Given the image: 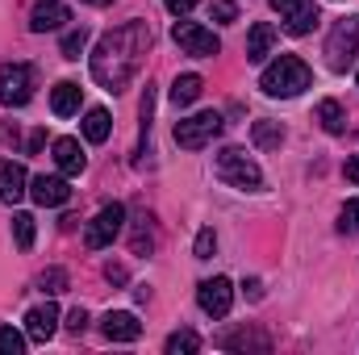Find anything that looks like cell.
Here are the masks:
<instances>
[{
	"instance_id": "4fadbf2b",
	"label": "cell",
	"mask_w": 359,
	"mask_h": 355,
	"mask_svg": "<svg viewBox=\"0 0 359 355\" xmlns=\"http://www.w3.org/2000/svg\"><path fill=\"white\" fill-rule=\"evenodd\" d=\"M25 192H29V176H25V168L13 163V159H0V201H4V205H17Z\"/></svg>"
},
{
	"instance_id": "8d00e7d4",
	"label": "cell",
	"mask_w": 359,
	"mask_h": 355,
	"mask_svg": "<svg viewBox=\"0 0 359 355\" xmlns=\"http://www.w3.org/2000/svg\"><path fill=\"white\" fill-rule=\"evenodd\" d=\"M104 276H109V280H126V267H117V264H109V267H104Z\"/></svg>"
},
{
	"instance_id": "d6a6232c",
	"label": "cell",
	"mask_w": 359,
	"mask_h": 355,
	"mask_svg": "<svg viewBox=\"0 0 359 355\" xmlns=\"http://www.w3.org/2000/svg\"><path fill=\"white\" fill-rule=\"evenodd\" d=\"M163 4H168L176 17H184V13H192V8H196V0H163Z\"/></svg>"
},
{
	"instance_id": "2e32d148",
	"label": "cell",
	"mask_w": 359,
	"mask_h": 355,
	"mask_svg": "<svg viewBox=\"0 0 359 355\" xmlns=\"http://www.w3.org/2000/svg\"><path fill=\"white\" fill-rule=\"evenodd\" d=\"M55 163H59L63 176H80L88 159H84V151H80L76 138H55Z\"/></svg>"
},
{
	"instance_id": "8992f818",
	"label": "cell",
	"mask_w": 359,
	"mask_h": 355,
	"mask_svg": "<svg viewBox=\"0 0 359 355\" xmlns=\"http://www.w3.org/2000/svg\"><path fill=\"white\" fill-rule=\"evenodd\" d=\"M121 226H126V205H117V201H113V205H100V213L84 226V247H88V251L109 247V243L121 234Z\"/></svg>"
},
{
	"instance_id": "836d02e7",
	"label": "cell",
	"mask_w": 359,
	"mask_h": 355,
	"mask_svg": "<svg viewBox=\"0 0 359 355\" xmlns=\"http://www.w3.org/2000/svg\"><path fill=\"white\" fill-rule=\"evenodd\" d=\"M271 8H280V13H284V17H288V13H292V8H297V4H305V0H268Z\"/></svg>"
},
{
	"instance_id": "ffe728a7",
	"label": "cell",
	"mask_w": 359,
	"mask_h": 355,
	"mask_svg": "<svg viewBox=\"0 0 359 355\" xmlns=\"http://www.w3.org/2000/svg\"><path fill=\"white\" fill-rule=\"evenodd\" d=\"M318 121H322V130H326V134H343L347 113H343V105H339V100H322V105H318Z\"/></svg>"
},
{
	"instance_id": "30bf717a",
	"label": "cell",
	"mask_w": 359,
	"mask_h": 355,
	"mask_svg": "<svg viewBox=\"0 0 359 355\" xmlns=\"http://www.w3.org/2000/svg\"><path fill=\"white\" fill-rule=\"evenodd\" d=\"M100 330H104V339H113V343H134V339L142 335V322H138L130 309H109V314L100 318Z\"/></svg>"
},
{
	"instance_id": "8fae6325",
	"label": "cell",
	"mask_w": 359,
	"mask_h": 355,
	"mask_svg": "<svg viewBox=\"0 0 359 355\" xmlns=\"http://www.w3.org/2000/svg\"><path fill=\"white\" fill-rule=\"evenodd\" d=\"M55 330H59V309L46 301V305H34L29 314H25V335L34 339V343H46V339H55Z\"/></svg>"
},
{
	"instance_id": "ba28073f",
	"label": "cell",
	"mask_w": 359,
	"mask_h": 355,
	"mask_svg": "<svg viewBox=\"0 0 359 355\" xmlns=\"http://www.w3.org/2000/svg\"><path fill=\"white\" fill-rule=\"evenodd\" d=\"M172 38H176V46L184 51V55H196V59H213V55L222 51L217 34L205 29V25H196V21H176Z\"/></svg>"
},
{
	"instance_id": "9a60e30c",
	"label": "cell",
	"mask_w": 359,
	"mask_h": 355,
	"mask_svg": "<svg viewBox=\"0 0 359 355\" xmlns=\"http://www.w3.org/2000/svg\"><path fill=\"white\" fill-rule=\"evenodd\" d=\"M276 38H280V34H276V25L255 21V25H251V34H247V59H251V63H264V59L271 55V46H276Z\"/></svg>"
},
{
	"instance_id": "3957f363",
	"label": "cell",
	"mask_w": 359,
	"mask_h": 355,
	"mask_svg": "<svg viewBox=\"0 0 359 355\" xmlns=\"http://www.w3.org/2000/svg\"><path fill=\"white\" fill-rule=\"evenodd\" d=\"M217 180L222 184H230V188H238V192H259L264 188V172H259V163L247 155V151H238V147H226V151H217Z\"/></svg>"
},
{
	"instance_id": "5b68a950",
	"label": "cell",
	"mask_w": 359,
	"mask_h": 355,
	"mask_svg": "<svg viewBox=\"0 0 359 355\" xmlns=\"http://www.w3.org/2000/svg\"><path fill=\"white\" fill-rule=\"evenodd\" d=\"M222 113H213V109H205V113H196V117H184L176 121V142L184 151H201V147H209L217 134H222Z\"/></svg>"
},
{
	"instance_id": "6da1fadb",
	"label": "cell",
	"mask_w": 359,
	"mask_h": 355,
	"mask_svg": "<svg viewBox=\"0 0 359 355\" xmlns=\"http://www.w3.org/2000/svg\"><path fill=\"white\" fill-rule=\"evenodd\" d=\"M147 51H151V25L147 21H126V25L109 29L92 51V80L104 92H126L130 80L138 76Z\"/></svg>"
},
{
	"instance_id": "277c9868",
	"label": "cell",
	"mask_w": 359,
	"mask_h": 355,
	"mask_svg": "<svg viewBox=\"0 0 359 355\" xmlns=\"http://www.w3.org/2000/svg\"><path fill=\"white\" fill-rule=\"evenodd\" d=\"M355 55H359V17H343L326 38V63L334 72H347Z\"/></svg>"
},
{
	"instance_id": "d6986e66",
	"label": "cell",
	"mask_w": 359,
	"mask_h": 355,
	"mask_svg": "<svg viewBox=\"0 0 359 355\" xmlns=\"http://www.w3.org/2000/svg\"><path fill=\"white\" fill-rule=\"evenodd\" d=\"M251 138H255V147H259V151H276V147L284 142V126L264 117V121H255V126H251Z\"/></svg>"
},
{
	"instance_id": "e575fe53",
	"label": "cell",
	"mask_w": 359,
	"mask_h": 355,
	"mask_svg": "<svg viewBox=\"0 0 359 355\" xmlns=\"http://www.w3.org/2000/svg\"><path fill=\"white\" fill-rule=\"evenodd\" d=\"M343 172H347L351 184H359V155H355V159H347V168H343Z\"/></svg>"
},
{
	"instance_id": "52a82bcc",
	"label": "cell",
	"mask_w": 359,
	"mask_h": 355,
	"mask_svg": "<svg viewBox=\"0 0 359 355\" xmlns=\"http://www.w3.org/2000/svg\"><path fill=\"white\" fill-rule=\"evenodd\" d=\"M34 96V67L29 63H4L0 67V105L21 109Z\"/></svg>"
},
{
	"instance_id": "7c38bea8",
	"label": "cell",
	"mask_w": 359,
	"mask_h": 355,
	"mask_svg": "<svg viewBox=\"0 0 359 355\" xmlns=\"http://www.w3.org/2000/svg\"><path fill=\"white\" fill-rule=\"evenodd\" d=\"M72 13H67V4L63 0H38L34 8H29V29L34 34H46V29H63V21H67Z\"/></svg>"
},
{
	"instance_id": "5bb4252c",
	"label": "cell",
	"mask_w": 359,
	"mask_h": 355,
	"mask_svg": "<svg viewBox=\"0 0 359 355\" xmlns=\"http://www.w3.org/2000/svg\"><path fill=\"white\" fill-rule=\"evenodd\" d=\"M29 196H34L38 205H46V209H55V205H63V201L72 196V188H67L63 176H34L29 180Z\"/></svg>"
},
{
	"instance_id": "e0dca14e",
	"label": "cell",
	"mask_w": 359,
	"mask_h": 355,
	"mask_svg": "<svg viewBox=\"0 0 359 355\" xmlns=\"http://www.w3.org/2000/svg\"><path fill=\"white\" fill-rule=\"evenodd\" d=\"M50 109H55L59 117H72V113H80V84H72V80L55 84V92H50Z\"/></svg>"
},
{
	"instance_id": "1f68e13d",
	"label": "cell",
	"mask_w": 359,
	"mask_h": 355,
	"mask_svg": "<svg viewBox=\"0 0 359 355\" xmlns=\"http://www.w3.org/2000/svg\"><path fill=\"white\" fill-rule=\"evenodd\" d=\"M84 326H88V314H84V309H72V314H67V330H72V335H84Z\"/></svg>"
},
{
	"instance_id": "f1b7e54d",
	"label": "cell",
	"mask_w": 359,
	"mask_h": 355,
	"mask_svg": "<svg viewBox=\"0 0 359 355\" xmlns=\"http://www.w3.org/2000/svg\"><path fill=\"white\" fill-rule=\"evenodd\" d=\"M339 230H343V234H359V201H347V205H343Z\"/></svg>"
},
{
	"instance_id": "ac0fdd59",
	"label": "cell",
	"mask_w": 359,
	"mask_h": 355,
	"mask_svg": "<svg viewBox=\"0 0 359 355\" xmlns=\"http://www.w3.org/2000/svg\"><path fill=\"white\" fill-rule=\"evenodd\" d=\"M318 21H322V17H318V4H297V8L288 13V21H284V29L301 38V34H309V29H313Z\"/></svg>"
},
{
	"instance_id": "9c48e42d",
	"label": "cell",
	"mask_w": 359,
	"mask_h": 355,
	"mask_svg": "<svg viewBox=\"0 0 359 355\" xmlns=\"http://www.w3.org/2000/svg\"><path fill=\"white\" fill-rule=\"evenodd\" d=\"M196 305L209 314V318H226L230 305H234V284L226 276H213V280H201L196 284Z\"/></svg>"
},
{
	"instance_id": "83f0119b",
	"label": "cell",
	"mask_w": 359,
	"mask_h": 355,
	"mask_svg": "<svg viewBox=\"0 0 359 355\" xmlns=\"http://www.w3.org/2000/svg\"><path fill=\"white\" fill-rule=\"evenodd\" d=\"M213 251H217V234H213V230H201L196 243H192V255H196V260H213Z\"/></svg>"
},
{
	"instance_id": "d4e9b609",
	"label": "cell",
	"mask_w": 359,
	"mask_h": 355,
	"mask_svg": "<svg viewBox=\"0 0 359 355\" xmlns=\"http://www.w3.org/2000/svg\"><path fill=\"white\" fill-rule=\"evenodd\" d=\"M13 239H17L21 251L34 247V217H29V213H13Z\"/></svg>"
},
{
	"instance_id": "7402d4cb",
	"label": "cell",
	"mask_w": 359,
	"mask_h": 355,
	"mask_svg": "<svg viewBox=\"0 0 359 355\" xmlns=\"http://www.w3.org/2000/svg\"><path fill=\"white\" fill-rule=\"evenodd\" d=\"M201 88H205V80L201 76H176V84H172V105H192L196 96H201Z\"/></svg>"
},
{
	"instance_id": "74e56055",
	"label": "cell",
	"mask_w": 359,
	"mask_h": 355,
	"mask_svg": "<svg viewBox=\"0 0 359 355\" xmlns=\"http://www.w3.org/2000/svg\"><path fill=\"white\" fill-rule=\"evenodd\" d=\"M88 4H113V0H88Z\"/></svg>"
},
{
	"instance_id": "7a4b0ae2",
	"label": "cell",
	"mask_w": 359,
	"mask_h": 355,
	"mask_svg": "<svg viewBox=\"0 0 359 355\" xmlns=\"http://www.w3.org/2000/svg\"><path fill=\"white\" fill-rule=\"evenodd\" d=\"M309 80H313V72L305 67V59L280 55L268 72L259 76V88L268 92V96H284V100H288V96H301V92L309 88Z\"/></svg>"
},
{
	"instance_id": "484cf974",
	"label": "cell",
	"mask_w": 359,
	"mask_h": 355,
	"mask_svg": "<svg viewBox=\"0 0 359 355\" xmlns=\"http://www.w3.org/2000/svg\"><path fill=\"white\" fill-rule=\"evenodd\" d=\"M201 347V339L192 335V330H176L172 339H168V355H192Z\"/></svg>"
},
{
	"instance_id": "f546056e",
	"label": "cell",
	"mask_w": 359,
	"mask_h": 355,
	"mask_svg": "<svg viewBox=\"0 0 359 355\" xmlns=\"http://www.w3.org/2000/svg\"><path fill=\"white\" fill-rule=\"evenodd\" d=\"M38 284H42V293H63L67 288V272L63 267H50V272H42Z\"/></svg>"
},
{
	"instance_id": "4316f807",
	"label": "cell",
	"mask_w": 359,
	"mask_h": 355,
	"mask_svg": "<svg viewBox=\"0 0 359 355\" xmlns=\"http://www.w3.org/2000/svg\"><path fill=\"white\" fill-rule=\"evenodd\" d=\"M25 351V335H17L13 326H0V355H21Z\"/></svg>"
},
{
	"instance_id": "4dcf8cb0",
	"label": "cell",
	"mask_w": 359,
	"mask_h": 355,
	"mask_svg": "<svg viewBox=\"0 0 359 355\" xmlns=\"http://www.w3.org/2000/svg\"><path fill=\"white\" fill-rule=\"evenodd\" d=\"M234 17H238V4H234V0H213V21L230 25Z\"/></svg>"
},
{
	"instance_id": "44dd1931",
	"label": "cell",
	"mask_w": 359,
	"mask_h": 355,
	"mask_svg": "<svg viewBox=\"0 0 359 355\" xmlns=\"http://www.w3.org/2000/svg\"><path fill=\"white\" fill-rule=\"evenodd\" d=\"M217 343H222L226 351H247V347L268 351V339H264V335H255V330H234V335H222Z\"/></svg>"
},
{
	"instance_id": "603a6c76",
	"label": "cell",
	"mask_w": 359,
	"mask_h": 355,
	"mask_svg": "<svg viewBox=\"0 0 359 355\" xmlns=\"http://www.w3.org/2000/svg\"><path fill=\"white\" fill-rule=\"evenodd\" d=\"M109 130H113L109 113H104V109H88V117H84V138H88V142H104Z\"/></svg>"
},
{
	"instance_id": "cb8c5ba5",
	"label": "cell",
	"mask_w": 359,
	"mask_h": 355,
	"mask_svg": "<svg viewBox=\"0 0 359 355\" xmlns=\"http://www.w3.org/2000/svg\"><path fill=\"white\" fill-rule=\"evenodd\" d=\"M88 51V29L80 25V29H67L63 34V59H80Z\"/></svg>"
},
{
	"instance_id": "d590c367",
	"label": "cell",
	"mask_w": 359,
	"mask_h": 355,
	"mask_svg": "<svg viewBox=\"0 0 359 355\" xmlns=\"http://www.w3.org/2000/svg\"><path fill=\"white\" fill-rule=\"evenodd\" d=\"M42 142H46V134H42V130H34V134H29V151H42Z\"/></svg>"
}]
</instances>
